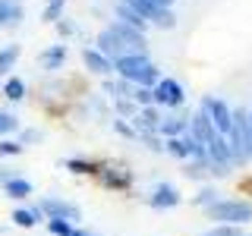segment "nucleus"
I'll return each mask as SVG.
<instances>
[{
  "mask_svg": "<svg viewBox=\"0 0 252 236\" xmlns=\"http://www.w3.org/2000/svg\"><path fill=\"white\" fill-rule=\"evenodd\" d=\"M164 151H167L170 157H177V161H186L189 157V142H186V132L177 139H164Z\"/></svg>",
  "mask_w": 252,
  "mask_h": 236,
  "instance_id": "20",
  "label": "nucleus"
},
{
  "mask_svg": "<svg viewBox=\"0 0 252 236\" xmlns=\"http://www.w3.org/2000/svg\"><path fill=\"white\" fill-rule=\"evenodd\" d=\"M38 211L44 214V220H69V224H79L82 220V208L66 199H57V195H47V199L38 202Z\"/></svg>",
  "mask_w": 252,
  "mask_h": 236,
  "instance_id": "4",
  "label": "nucleus"
},
{
  "mask_svg": "<svg viewBox=\"0 0 252 236\" xmlns=\"http://www.w3.org/2000/svg\"><path fill=\"white\" fill-rule=\"evenodd\" d=\"M63 6H66V0H47L44 10H41V19H44V22H57V19H63Z\"/></svg>",
  "mask_w": 252,
  "mask_h": 236,
  "instance_id": "23",
  "label": "nucleus"
},
{
  "mask_svg": "<svg viewBox=\"0 0 252 236\" xmlns=\"http://www.w3.org/2000/svg\"><path fill=\"white\" fill-rule=\"evenodd\" d=\"M132 101H136V107H152L155 98H152V88H132Z\"/></svg>",
  "mask_w": 252,
  "mask_h": 236,
  "instance_id": "28",
  "label": "nucleus"
},
{
  "mask_svg": "<svg viewBox=\"0 0 252 236\" xmlns=\"http://www.w3.org/2000/svg\"><path fill=\"white\" fill-rule=\"evenodd\" d=\"M13 177V170H6V167H0V186H3L6 183V179H10Z\"/></svg>",
  "mask_w": 252,
  "mask_h": 236,
  "instance_id": "37",
  "label": "nucleus"
},
{
  "mask_svg": "<svg viewBox=\"0 0 252 236\" xmlns=\"http://www.w3.org/2000/svg\"><path fill=\"white\" fill-rule=\"evenodd\" d=\"M249 120H252V110H249Z\"/></svg>",
  "mask_w": 252,
  "mask_h": 236,
  "instance_id": "39",
  "label": "nucleus"
},
{
  "mask_svg": "<svg viewBox=\"0 0 252 236\" xmlns=\"http://www.w3.org/2000/svg\"><path fill=\"white\" fill-rule=\"evenodd\" d=\"M243 142H246V161H252V120L246 110V129H243Z\"/></svg>",
  "mask_w": 252,
  "mask_h": 236,
  "instance_id": "34",
  "label": "nucleus"
},
{
  "mask_svg": "<svg viewBox=\"0 0 252 236\" xmlns=\"http://www.w3.org/2000/svg\"><path fill=\"white\" fill-rule=\"evenodd\" d=\"M92 236H94V233H92Z\"/></svg>",
  "mask_w": 252,
  "mask_h": 236,
  "instance_id": "40",
  "label": "nucleus"
},
{
  "mask_svg": "<svg viewBox=\"0 0 252 236\" xmlns=\"http://www.w3.org/2000/svg\"><path fill=\"white\" fill-rule=\"evenodd\" d=\"M114 107H117V114H120V120H123V117H136V114H139V110H136V101H132V98H117Z\"/></svg>",
  "mask_w": 252,
  "mask_h": 236,
  "instance_id": "26",
  "label": "nucleus"
},
{
  "mask_svg": "<svg viewBox=\"0 0 252 236\" xmlns=\"http://www.w3.org/2000/svg\"><path fill=\"white\" fill-rule=\"evenodd\" d=\"M54 26H57V35H60V38H69V35H76V26H73L69 19H57Z\"/></svg>",
  "mask_w": 252,
  "mask_h": 236,
  "instance_id": "35",
  "label": "nucleus"
},
{
  "mask_svg": "<svg viewBox=\"0 0 252 236\" xmlns=\"http://www.w3.org/2000/svg\"><path fill=\"white\" fill-rule=\"evenodd\" d=\"M107 29L114 31V35L120 38V41L129 47L132 54H145V31H136L132 26H126V22H120V19H114Z\"/></svg>",
  "mask_w": 252,
  "mask_h": 236,
  "instance_id": "7",
  "label": "nucleus"
},
{
  "mask_svg": "<svg viewBox=\"0 0 252 236\" xmlns=\"http://www.w3.org/2000/svg\"><path fill=\"white\" fill-rule=\"evenodd\" d=\"M66 236H92V233H89V230H82V227H73V230H69Z\"/></svg>",
  "mask_w": 252,
  "mask_h": 236,
  "instance_id": "36",
  "label": "nucleus"
},
{
  "mask_svg": "<svg viewBox=\"0 0 252 236\" xmlns=\"http://www.w3.org/2000/svg\"><path fill=\"white\" fill-rule=\"evenodd\" d=\"M186 129H189V120H186V117H164L161 126H158V132H161L164 139H177V136H183Z\"/></svg>",
  "mask_w": 252,
  "mask_h": 236,
  "instance_id": "17",
  "label": "nucleus"
},
{
  "mask_svg": "<svg viewBox=\"0 0 252 236\" xmlns=\"http://www.w3.org/2000/svg\"><path fill=\"white\" fill-rule=\"evenodd\" d=\"M139 139L145 142V148H152V151H164V142L155 136V132H139Z\"/></svg>",
  "mask_w": 252,
  "mask_h": 236,
  "instance_id": "32",
  "label": "nucleus"
},
{
  "mask_svg": "<svg viewBox=\"0 0 252 236\" xmlns=\"http://www.w3.org/2000/svg\"><path fill=\"white\" fill-rule=\"evenodd\" d=\"M208 220H218V224H233V227H243L252 220V205L249 202H240V199H218L215 205H208Z\"/></svg>",
  "mask_w": 252,
  "mask_h": 236,
  "instance_id": "2",
  "label": "nucleus"
},
{
  "mask_svg": "<svg viewBox=\"0 0 252 236\" xmlns=\"http://www.w3.org/2000/svg\"><path fill=\"white\" fill-rule=\"evenodd\" d=\"M22 151H26V148L19 145V139H0V157H16Z\"/></svg>",
  "mask_w": 252,
  "mask_h": 236,
  "instance_id": "25",
  "label": "nucleus"
},
{
  "mask_svg": "<svg viewBox=\"0 0 252 236\" xmlns=\"http://www.w3.org/2000/svg\"><path fill=\"white\" fill-rule=\"evenodd\" d=\"M22 19H26V6L19 0H0V31L22 26Z\"/></svg>",
  "mask_w": 252,
  "mask_h": 236,
  "instance_id": "12",
  "label": "nucleus"
},
{
  "mask_svg": "<svg viewBox=\"0 0 252 236\" xmlns=\"http://www.w3.org/2000/svg\"><path fill=\"white\" fill-rule=\"evenodd\" d=\"M41 139H44V132H41V129H35V126L19 132V145H22V148H26V145H35V142H41Z\"/></svg>",
  "mask_w": 252,
  "mask_h": 236,
  "instance_id": "30",
  "label": "nucleus"
},
{
  "mask_svg": "<svg viewBox=\"0 0 252 236\" xmlns=\"http://www.w3.org/2000/svg\"><path fill=\"white\" fill-rule=\"evenodd\" d=\"M152 3H158V6H164V10H170V6H173V0H152Z\"/></svg>",
  "mask_w": 252,
  "mask_h": 236,
  "instance_id": "38",
  "label": "nucleus"
},
{
  "mask_svg": "<svg viewBox=\"0 0 252 236\" xmlns=\"http://www.w3.org/2000/svg\"><path fill=\"white\" fill-rule=\"evenodd\" d=\"M218 202V189H211V186H205V189H199V195H195L192 199V205H205V208H208V205H215Z\"/></svg>",
  "mask_w": 252,
  "mask_h": 236,
  "instance_id": "27",
  "label": "nucleus"
},
{
  "mask_svg": "<svg viewBox=\"0 0 252 236\" xmlns=\"http://www.w3.org/2000/svg\"><path fill=\"white\" fill-rule=\"evenodd\" d=\"M205 151H208V164H211V167H220V170H230L233 167L230 145H227L224 136H215L208 145H205Z\"/></svg>",
  "mask_w": 252,
  "mask_h": 236,
  "instance_id": "9",
  "label": "nucleus"
},
{
  "mask_svg": "<svg viewBox=\"0 0 252 236\" xmlns=\"http://www.w3.org/2000/svg\"><path fill=\"white\" fill-rule=\"evenodd\" d=\"M94 51H101L107 60H117V57H123V54H132L129 47H126L120 38L114 35L110 29H101V35H98V41H94Z\"/></svg>",
  "mask_w": 252,
  "mask_h": 236,
  "instance_id": "11",
  "label": "nucleus"
},
{
  "mask_svg": "<svg viewBox=\"0 0 252 236\" xmlns=\"http://www.w3.org/2000/svg\"><path fill=\"white\" fill-rule=\"evenodd\" d=\"M66 44H54L47 47V51L38 54V63H41V69H47V73H54V69H63V63H66Z\"/></svg>",
  "mask_w": 252,
  "mask_h": 236,
  "instance_id": "14",
  "label": "nucleus"
},
{
  "mask_svg": "<svg viewBox=\"0 0 252 236\" xmlns=\"http://www.w3.org/2000/svg\"><path fill=\"white\" fill-rule=\"evenodd\" d=\"M148 205H152L155 211H167V208H177L180 205V192H177V186H170V183H158L152 192H148Z\"/></svg>",
  "mask_w": 252,
  "mask_h": 236,
  "instance_id": "8",
  "label": "nucleus"
},
{
  "mask_svg": "<svg viewBox=\"0 0 252 236\" xmlns=\"http://www.w3.org/2000/svg\"><path fill=\"white\" fill-rule=\"evenodd\" d=\"M199 110H205V114H208L211 126L218 129V136H227V132H230V126H233V107H227V101H224V98L205 94L202 104H199Z\"/></svg>",
  "mask_w": 252,
  "mask_h": 236,
  "instance_id": "3",
  "label": "nucleus"
},
{
  "mask_svg": "<svg viewBox=\"0 0 252 236\" xmlns=\"http://www.w3.org/2000/svg\"><path fill=\"white\" fill-rule=\"evenodd\" d=\"M186 132H189L195 142H202V145H208V142L218 136V129L211 126V120H208V114H205V110H195V114L189 117V129H186Z\"/></svg>",
  "mask_w": 252,
  "mask_h": 236,
  "instance_id": "10",
  "label": "nucleus"
},
{
  "mask_svg": "<svg viewBox=\"0 0 252 236\" xmlns=\"http://www.w3.org/2000/svg\"><path fill=\"white\" fill-rule=\"evenodd\" d=\"M3 98L6 101H22V98H26V82H22L19 76H10L3 82Z\"/></svg>",
  "mask_w": 252,
  "mask_h": 236,
  "instance_id": "22",
  "label": "nucleus"
},
{
  "mask_svg": "<svg viewBox=\"0 0 252 236\" xmlns=\"http://www.w3.org/2000/svg\"><path fill=\"white\" fill-rule=\"evenodd\" d=\"M0 189H3V195H6V199H13V202H22V199H29V195H32V183H29L26 177H16V173Z\"/></svg>",
  "mask_w": 252,
  "mask_h": 236,
  "instance_id": "15",
  "label": "nucleus"
},
{
  "mask_svg": "<svg viewBox=\"0 0 252 236\" xmlns=\"http://www.w3.org/2000/svg\"><path fill=\"white\" fill-rule=\"evenodd\" d=\"M205 236H243V230L233 227V224H218V227H211Z\"/></svg>",
  "mask_w": 252,
  "mask_h": 236,
  "instance_id": "31",
  "label": "nucleus"
},
{
  "mask_svg": "<svg viewBox=\"0 0 252 236\" xmlns=\"http://www.w3.org/2000/svg\"><path fill=\"white\" fill-rule=\"evenodd\" d=\"M98 183L104 189H114V192H126L132 186V173L126 167H117V164H98Z\"/></svg>",
  "mask_w": 252,
  "mask_h": 236,
  "instance_id": "6",
  "label": "nucleus"
},
{
  "mask_svg": "<svg viewBox=\"0 0 252 236\" xmlns=\"http://www.w3.org/2000/svg\"><path fill=\"white\" fill-rule=\"evenodd\" d=\"M117 19H120V22H126V26H132L136 31H145V29H148V22L142 19V16H139L136 10H129L126 3H117Z\"/></svg>",
  "mask_w": 252,
  "mask_h": 236,
  "instance_id": "18",
  "label": "nucleus"
},
{
  "mask_svg": "<svg viewBox=\"0 0 252 236\" xmlns=\"http://www.w3.org/2000/svg\"><path fill=\"white\" fill-rule=\"evenodd\" d=\"M82 63H85V69L94 76H110L114 73V60H107L101 51H94V47H85L82 51Z\"/></svg>",
  "mask_w": 252,
  "mask_h": 236,
  "instance_id": "13",
  "label": "nucleus"
},
{
  "mask_svg": "<svg viewBox=\"0 0 252 236\" xmlns=\"http://www.w3.org/2000/svg\"><path fill=\"white\" fill-rule=\"evenodd\" d=\"M10 132H19V117L10 114V110H0V139L10 136Z\"/></svg>",
  "mask_w": 252,
  "mask_h": 236,
  "instance_id": "24",
  "label": "nucleus"
},
{
  "mask_svg": "<svg viewBox=\"0 0 252 236\" xmlns=\"http://www.w3.org/2000/svg\"><path fill=\"white\" fill-rule=\"evenodd\" d=\"M114 73L129 85H139V88H155V82L161 79L158 66L148 60V54H123V57L114 60Z\"/></svg>",
  "mask_w": 252,
  "mask_h": 236,
  "instance_id": "1",
  "label": "nucleus"
},
{
  "mask_svg": "<svg viewBox=\"0 0 252 236\" xmlns=\"http://www.w3.org/2000/svg\"><path fill=\"white\" fill-rule=\"evenodd\" d=\"M114 129L120 132V136H126V139H139V132L132 129V123H126V120H120V117H117V120H114Z\"/></svg>",
  "mask_w": 252,
  "mask_h": 236,
  "instance_id": "33",
  "label": "nucleus"
},
{
  "mask_svg": "<svg viewBox=\"0 0 252 236\" xmlns=\"http://www.w3.org/2000/svg\"><path fill=\"white\" fill-rule=\"evenodd\" d=\"M152 98L158 107H180L186 101V88L177 79H158L155 88H152Z\"/></svg>",
  "mask_w": 252,
  "mask_h": 236,
  "instance_id": "5",
  "label": "nucleus"
},
{
  "mask_svg": "<svg viewBox=\"0 0 252 236\" xmlns=\"http://www.w3.org/2000/svg\"><path fill=\"white\" fill-rule=\"evenodd\" d=\"M19 54H22L19 44H6L3 51H0V76H10V73H13V66H16V60H19Z\"/></svg>",
  "mask_w": 252,
  "mask_h": 236,
  "instance_id": "19",
  "label": "nucleus"
},
{
  "mask_svg": "<svg viewBox=\"0 0 252 236\" xmlns=\"http://www.w3.org/2000/svg\"><path fill=\"white\" fill-rule=\"evenodd\" d=\"M44 224H47V230H51V236H66L76 227V224H69V220H44Z\"/></svg>",
  "mask_w": 252,
  "mask_h": 236,
  "instance_id": "29",
  "label": "nucleus"
},
{
  "mask_svg": "<svg viewBox=\"0 0 252 236\" xmlns=\"http://www.w3.org/2000/svg\"><path fill=\"white\" fill-rule=\"evenodd\" d=\"M63 167L73 170V173H82V177H92V173H98V161H89V157H66Z\"/></svg>",
  "mask_w": 252,
  "mask_h": 236,
  "instance_id": "21",
  "label": "nucleus"
},
{
  "mask_svg": "<svg viewBox=\"0 0 252 236\" xmlns=\"http://www.w3.org/2000/svg\"><path fill=\"white\" fill-rule=\"evenodd\" d=\"M10 220H13L16 227H22V230H29V227L41 224V220H44V214H41V211H38V205H32V208H16Z\"/></svg>",
  "mask_w": 252,
  "mask_h": 236,
  "instance_id": "16",
  "label": "nucleus"
}]
</instances>
